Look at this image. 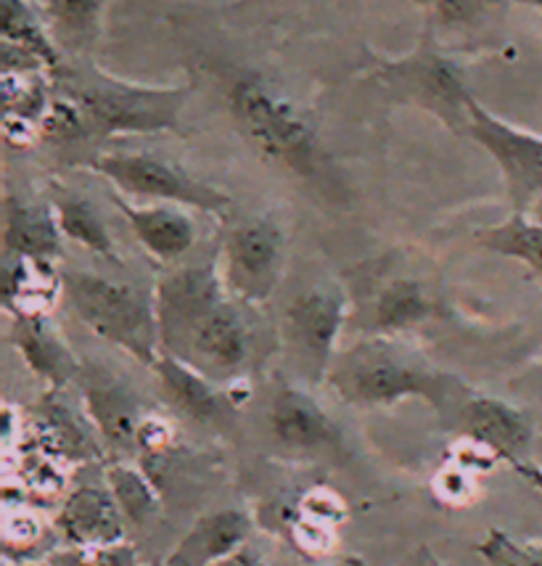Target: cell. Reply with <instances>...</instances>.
I'll list each match as a JSON object with an SVG mask.
<instances>
[{"label": "cell", "instance_id": "obj_1", "mask_svg": "<svg viewBox=\"0 0 542 566\" xmlns=\"http://www.w3.org/2000/svg\"><path fill=\"white\" fill-rule=\"evenodd\" d=\"M161 353L178 357L209 379L236 384L252 360V332L241 302L228 294L220 262L183 265L154 286Z\"/></svg>", "mask_w": 542, "mask_h": 566}, {"label": "cell", "instance_id": "obj_2", "mask_svg": "<svg viewBox=\"0 0 542 566\" xmlns=\"http://www.w3.org/2000/svg\"><path fill=\"white\" fill-rule=\"evenodd\" d=\"M347 406L386 408L403 400H426L437 413L452 408L466 387L456 376L434 368L397 336L368 334L347 349H338L329 379Z\"/></svg>", "mask_w": 542, "mask_h": 566}, {"label": "cell", "instance_id": "obj_3", "mask_svg": "<svg viewBox=\"0 0 542 566\" xmlns=\"http://www.w3.org/2000/svg\"><path fill=\"white\" fill-rule=\"evenodd\" d=\"M56 93L83 112L93 140L117 136L178 133L191 85H138L104 74L96 66H61Z\"/></svg>", "mask_w": 542, "mask_h": 566}, {"label": "cell", "instance_id": "obj_4", "mask_svg": "<svg viewBox=\"0 0 542 566\" xmlns=\"http://www.w3.org/2000/svg\"><path fill=\"white\" fill-rule=\"evenodd\" d=\"M228 106L241 136L260 157L300 178L317 180L329 170V154L315 125L281 87L257 72L230 83Z\"/></svg>", "mask_w": 542, "mask_h": 566}, {"label": "cell", "instance_id": "obj_5", "mask_svg": "<svg viewBox=\"0 0 542 566\" xmlns=\"http://www.w3.org/2000/svg\"><path fill=\"white\" fill-rule=\"evenodd\" d=\"M61 279L72 313L98 339L133 355L144 366L157 363L161 342L154 294L148 296L131 283L85 271H61Z\"/></svg>", "mask_w": 542, "mask_h": 566}, {"label": "cell", "instance_id": "obj_6", "mask_svg": "<svg viewBox=\"0 0 542 566\" xmlns=\"http://www.w3.org/2000/svg\"><path fill=\"white\" fill-rule=\"evenodd\" d=\"M376 80L395 101L426 109L456 133L469 130L471 93L463 74L439 51L437 32L429 24L416 51L397 62H378Z\"/></svg>", "mask_w": 542, "mask_h": 566}, {"label": "cell", "instance_id": "obj_7", "mask_svg": "<svg viewBox=\"0 0 542 566\" xmlns=\"http://www.w3.org/2000/svg\"><path fill=\"white\" fill-rule=\"evenodd\" d=\"M87 167L106 178L122 197L167 201L215 218H226L233 199L220 188L188 175L173 161L144 151H104L87 159Z\"/></svg>", "mask_w": 542, "mask_h": 566}, {"label": "cell", "instance_id": "obj_8", "mask_svg": "<svg viewBox=\"0 0 542 566\" xmlns=\"http://www.w3.org/2000/svg\"><path fill=\"white\" fill-rule=\"evenodd\" d=\"M347 315V294L336 283H315L302 289L283 310V349L310 384L329 379Z\"/></svg>", "mask_w": 542, "mask_h": 566}, {"label": "cell", "instance_id": "obj_9", "mask_svg": "<svg viewBox=\"0 0 542 566\" xmlns=\"http://www.w3.org/2000/svg\"><path fill=\"white\" fill-rule=\"evenodd\" d=\"M220 273L228 294L241 305H265L286 268V233L268 214L241 220L220 247Z\"/></svg>", "mask_w": 542, "mask_h": 566}, {"label": "cell", "instance_id": "obj_10", "mask_svg": "<svg viewBox=\"0 0 542 566\" xmlns=\"http://www.w3.org/2000/svg\"><path fill=\"white\" fill-rule=\"evenodd\" d=\"M466 136L477 140L500 167L513 212L530 210L542 193V136L494 117L477 98L469 104Z\"/></svg>", "mask_w": 542, "mask_h": 566}, {"label": "cell", "instance_id": "obj_11", "mask_svg": "<svg viewBox=\"0 0 542 566\" xmlns=\"http://www.w3.org/2000/svg\"><path fill=\"white\" fill-rule=\"evenodd\" d=\"M268 434L275 448L296 458L344 453V434L325 408L300 384L281 379L270 395Z\"/></svg>", "mask_w": 542, "mask_h": 566}, {"label": "cell", "instance_id": "obj_12", "mask_svg": "<svg viewBox=\"0 0 542 566\" xmlns=\"http://www.w3.org/2000/svg\"><path fill=\"white\" fill-rule=\"evenodd\" d=\"M458 434L471 440L498 458L517 463L527 461L532 448L534 423L524 410L490 395H471L458 413Z\"/></svg>", "mask_w": 542, "mask_h": 566}, {"label": "cell", "instance_id": "obj_13", "mask_svg": "<svg viewBox=\"0 0 542 566\" xmlns=\"http://www.w3.org/2000/svg\"><path fill=\"white\" fill-rule=\"evenodd\" d=\"M64 545H112L127 541V518L108 484H85L70 493L53 518Z\"/></svg>", "mask_w": 542, "mask_h": 566}, {"label": "cell", "instance_id": "obj_14", "mask_svg": "<svg viewBox=\"0 0 542 566\" xmlns=\"http://www.w3.org/2000/svg\"><path fill=\"white\" fill-rule=\"evenodd\" d=\"M9 342L22 353L32 374L45 381L49 392H64L83 374V366L49 315H17Z\"/></svg>", "mask_w": 542, "mask_h": 566}, {"label": "cell", "instance_id": "obj_15", "mask_svg": "<svg viewBox=\"0 0 542 566\" xmlns=\"http://www.w3.org/2000/svg\"><path fill=\"white\" fill-rule=\"evenodd\" d=\"M114 205L131 222L135 239L157 262H178L196 244V222L186 210L188 207L167 205V201H148L131 205L125 197H114Z\"/></svg>", "mask_w": 542, "mask_h": 566}, {"label": "cell", "instance_id": "obj_16", "mask_svg": "<svg viewBox=\"0 0 542 566\" xmlns=\"http://www.w3.org/2000/svg\"><path fill=\"white\" fill-rule=\"evenodd\" d=\"M252 535V518L241 509H222L196 518V524L173 554L167 556L165 566H215L233 556L247 545Z\"/></svg>", "mask_w": 542, "mask_h": 566}, {"label": "cell", "instance_id": "obj_17", "mask_svg": "<svg viewBox=\"0 0 542 566\" xmlns=\"http://www.w3.org/2000/svg\"><path fill=\"white\" fill-rule=\"evenodd\" d=\"M61 226L53 205L24 197H6L3 247L6 258H35L56 262L61 258Z\"/></svg>", "mask_w": 542, "mask_h": 566}, {"label": "cell", "instance_id": "obj_18", "mask_svg": "<svg viewBox=\"0 0 542 566\" xmlns=\"http://www.w3.org/2000/svg\"><path fill=\"white\" fill-rule=\"evenodd\" d=\"M154 374H157L161 395L167 402L186 419L199 423H212L226 410V397L220 392V384L209 379V376L196 370L178 357L161 353L154 363Z\"/></svg>", "mask_w": 542, "mask_h": 566}, {"label": "cell", "instance_id": "obj_19", "mask_svg": "<svg viewBox=\"0 0 542 566\" xmlns=\"http://www.w3.org/2000/svg\"><path fill=\"white\" fill-rule=\"evenodd\" d=\"M64 294V279L51 260L6 258L3 305L17 315H49Z\"/></svg>", "mask_w": 542, "mask_h": 566}, {"label": "cell", "instance_id": "obj_20", "mask_svg": "<svg viewBox=\"0 0 542 566\" xmlns=\"http://www.w3.org/2000/svg\"><path fill=\"white\" fill-rule=\"evenodd\" d=\"M49 201L53 205V212H56V220L61 226V233H64V239H70L74 244L87 249V252L98 254V258L119 265V254H117V247H114L112 233H108L98 207L93 205L91 199L83 197V193L72 191V188L53 186Z\"/></svg>", "mask_w": 542, "mask_h": 566}, {"label": "cell", "instance_id": "obj_21", "mask_svg": "<svg viewBox=\"0 0 542 566\" xmlns=\"http://www.w3.org/2000/svg\"><path fill=\"white\" fill-rule=\"evenodd\" d=\"M434 315V302L421 281L395 279L378 292L371 307V334L399 336Z\"/></svg>", "mask_w": 542, "mask_h": 566}, {"label": "cell", "instance_id": "obj_22", "mask_svg": "<svg viewBox=\"0 0 542 566\" xmlns=\"http://www.w3.org/2000/svg\"><path fill=\"white\" fill-rule=\"evenodd\" d=\"M85 408L98 434L112 448L133 450L135 453V429L144 416H138V406L119 384L108 379H96L85 387Z\"/></svg>", "mask_w": 542, "mask_h": 566}, {"label": "cell", "instance_id": "obj_23", "mask_svg": "<svg viewBox=\"0 0 542 566\" xmlns=\"http://www.w3.org/2000/svg\"><path fill=\"white\" fill-rule=\"evenodd\" d=\"M473 239L487 252L500 254V258L508 260H519L542 283V226L527 218L524 212H513L511 218L498 222V226L482 228Z\"/></svg>", "mask_w": 542, "mask_h": 566}, {"label": "cell", "instance_id": "obj_24", "mask_svg": "<svg viewBox=\"0 0 542 566\" xmlns=\"http://www.w3.org/2000/svg\"><path fill=\"white\" fill-rule=\"evenodd\" d=\"M0 35H3L6 49L22 51L27 56L38 59L51 74H56L61 66V53L56 43L45 35L43 24L38 22L35 11L30 9L27 0H3V22H0Z\"/></svg>", "mask_w": 542, "mask_h": 566}, {"label": "cell", "instance_id": "obj_25", "mask_svg": "<svg viewBox=\"0 0 542 566\" xmlns=\"http://www.w3.org/2000/svg\"><path fill=\"white\" fill-rule=\"evenodd\" d=\"M106 484L117 497L127 524H148L159 511V490L148 480L144 469L127 461H114L106 467Z\"/></svg>", "mask_w": 542, "mask_h": 566}, {"label": "cell", "instance_id": "obj_26", "mask_svg": "<svg viewBox=\"0 0 542 566\" xmlns=\"http://www.w3.org/2000/svg\"><path fill=\"white\" fill-rule=\"evenodd\" d=\"M106 0H51V24L56 40L70 51H85L98 38Z\"/></svg>", "mask_w": 542, "mask_h": 566}, {"label": "cell", "instance_id": "obj_27", "mask_svg": "<svg viewBox=\"0 0 542 566\" xmlns=\"http://www.w3.org/2000/svg\"><path fill=\"white\" fill-rule=\"evenodd\" d=\"M477 554L487 566H542V541H517L492 527L477 543Z\"/></svg>", "mask_w": 542, "mask_h": 566}, {"label": "cell", "instance_id": "obj_28", "mask_svg": "<svg viewBox=\"0 0 542 566\" xmlns=\"http://www.w3.org/2000/svg\"><path fill=\"white\" fill-rule=\"evenodd\" d=\"M51 566H138V551L133 543L112 545H64L45 558Z\"/></svg>", "mask_w": 542, "mask_h": 566}, {"label": "cell", "instance_id": "obj_29", "mask_svg": "<svg viewBox=\"0 0 542 566\" xmlns=\"http://www.w3.org/2000/svg\"><path fill=\"white\" fill-rule=\"evenodd\" d=\"M431 493L439 503L450 505V509H466V505L477 503L479 497L477 471L450 461L447 467H442L437 474H434Z\"/></svg>", "mask_w": 542, "mask_h": 566}, {"label": "cell", "instance_id": "obj_30", "mask_svg": "<svg viewBox=\"0 0 542 566\" xmlns=\"http://www.w3.org/2000/svg\"><path fill=\"white\" fill-rule=\"evenodd\" d=\"M498 0H429V22L434 30H466L482 22Z\"/></svg>", "mask_w": 542, "mask_h": 566}, {"label": "cell", "instance_id": "obj_31", "mask_svg": "<svg viewBox=\"0 0 542 566\" xmlns=\"http://www.w3.org/2000/svg\"><path fill=\"white\" fill-rule=\"evenodd\" d=\"M336 530L338 527H331V524L296 514L291 522V541H294V548H300V554L308 558H323L336 548Z\"/></svg>", "mask_w": 542, "mask_h": 566}, {"label": "cell", "instance_id": "obj_32", "mask_svg": "<svg viewBox=\"0 0 542 566\" xmlns=\"http://www.w3.org/2000/svg\"><path fill=\"white\" fill-rule=\"evenodd\" d=\"M296 514L315 518V522L331 524V527H338V524L347 518V505H344L342 495H336L334 490L313 488L310 493L302 495Z\"/></svg>", "mask_w": 542, "mask_h": 566}, {"label": "cell", "instance_id": "obj_33", "mask_svg": "<svg viewBox=\"0 0 542 566\" xmlns=\"http://www.w3.org/2000/svg\"><path fill=\"white\" fill-rule=\"evenodd\" d=\"M175 444V429L173 423L161 416H144L138 421V429H135V450L146 455H161L169 453Z\"/></svg>", "mask_w": 542, "mask_h": 566}, {"label": "cell", "instance_id": "obj_34", "mask_svg": "<svg viewBox=\"0 0 542 566\" xmlns=\"http://www.w3.org/2000/svg\"><path fill=\"white\" fill-rule=\"evenodd\" d=\"M215 566H270V564L260 554H257V551L249 548V545H243L241 551H236L233 556H228L226 562H220Z\"/></svg>", "mask_w": 542, "mask_h": 566}, {"label": "cell", "instance_id": "obj_35", "mask_svg": "<svg viewBox=\"0 0 542 566\" xmlns=\"http://www.w3.org/2000/svg\"><path fill=\"white\" fill-rule=\"evenodd\" d=\"M511 469L517 471L519 476H524V480L530 482L534 490H540V493H542V467H540V463H532V461H517V463H511Z\"/></svg>", "mask_w": 542, "mask_h": 566}, {"label": "cell", "instance_id": "obj_36", "mask_svg": "<svg viewBox=\"0 0 542 566\" xmlns=\"http://www.w3.org/2000/svg\"><path fill=\"white\" fill-rule=\"evenodd\" d=\"M524 214H527V218H530V220L538 222V226H542V193H540L538 199L532 201V207H530V210H527Z\"/></svg>", "mask_w": 542, "mask_h": 566}, {"label": "cell", "instance_id": "obj_37", "mask_svg": "<svg viewBox=\"0 0 542 566\" xmlns=\"http://www.w3.org/2000/svg\"><path fill=\"white\" fill-rule=\"evenodd\" d=\"M524 6H532V9H538L542 13V0H521Z\"/></svg>", "mask_w": 542, "mask_h": 566}, {"label": "cell", "instance_id": "obj_38", "mask_svg": "<svg viewBox=\"0 0 542 566\" xmlns=\"http://www.w3.org/2000/svg\"><path fill=\"white\" fill-rule=\"evenodd\" d=\"M161 566H165V564H161Z\"/></svg>", "mask_w": 542, "mask_h": 566}]
</instances>
